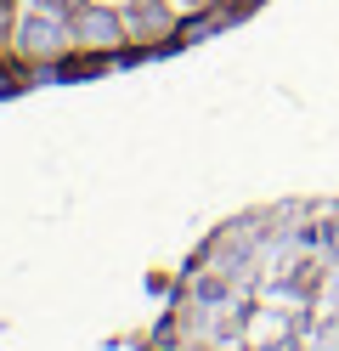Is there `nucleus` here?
<instances>
[{
  "mask_svg": "<svg viewBox=\"0 0 339 351\" xmlns=\"http://www.w3.org/2000/svg\"><path fill=\"white\" fill-rule=\"evenodd\" d=\"M68 46H74V34H68V17L62 12H29L12 34V51L17 62H29V69H57V62L68 57Z\"/></svg>",
  "mask_w": 339,
  "mask_h": 351,
  "instance_id": "nucleus-1",
  "label": "nucleus"
},
{
  "mask_svg": "<svg viewBox=\"0 0 339 351\" xmlns=\"http://www.w3.org/2000/svg\"><path fill=\"white\" fill-rule=\"evenodd\" d=\"M68 34H74V46H85V51H113V46L125 40V17L85 0V6L68 17Z\"/></svg>",
  "mask_w": 339,
  "mask_h": 351,
  "instance_id": "nucleus-2",
  "label": "nucleus"
},
{
  "mask_svg": "<svg viewBox=\"0 0 339 351\" xmlns=\"http://www.w3.org/2000/svg\"><path fill=\"white\" fill-rule=\"evenodd\" d=\"M125 17V34H136V40H175V6L170 0H130V6L119 12Z\"/></svg>",
  "mask_w": 339,
  "mask_h": 351,
  "instance_id": "nucleus-3",
  "label": "nucleus"
},
{
  "mask_svg": "<svg viewBox=\"0 0 339 351\" xmlns=\"http://www.w3.org/2000/svg\"><path fill=\"white\" fill-rule=\"evenodd\" d=\"M12 34H17V23H12V0H0V51L12 46Z\"/></svg>",
  "mask_w": 339,
  "mask_h": 351,
  "instance_id": "nucleus-4",
  "label": "nucleus"
},
{
  "mask_svg": "<svg viewBox=\"0 0 339 351\" xmlns=\"http://www.w3.org/2000/svg\"><path fill=\"white\" fill-rule=\"evenodd\" d=\"M40 6H45V12H62V17H74V12L85 6V0H40Z\"/></svg>",
  "mask_w": 339,
  "mask_h": 351,
  "instance_id": "nucleus-5",
  "label": "nucleus"
},
{
  "mask_svg": "<svg viewBox=\"0 0 339 351\" xmlns=\"http://www.w3.org/2000/svg\"><path fill=\"white\" fill-rule=\"evenodd\" d=\"M181 6H215V0H181Z\"/></svg>",
  "mask_w": 339,
  "mask_h": 351,
  "instance_id": "nucleus-6",
  "label": "nucleus"
}]
</instances>
